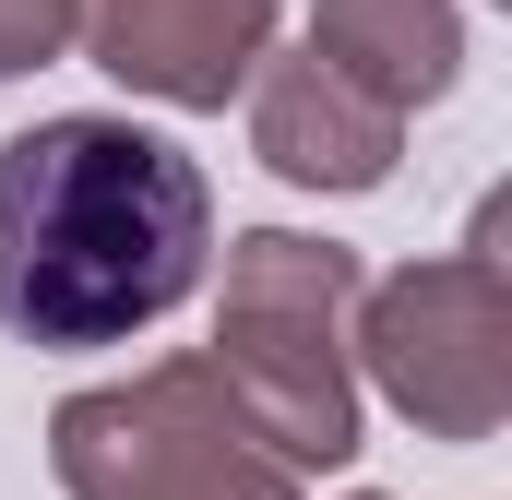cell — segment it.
I'll return each mask as SVG.
<instances>
[{"label":"cell","mask_w":512,"mask_h":500,"mask_svg":"<svg viewBox=\"0 0 512 500\" xmlns=\"http://www.w3.org/2000/svg\"><path fill=\"white\" fill-rule=\"evenodd\" d=\"M215 191L131 120H36L0 143V322L24 346H131L203 286Z\"/></svg>","instance_id":"cell-1"},{"label":"cell","mask_w":512,"mask_h":500,"mask_svg":"<svg viewBox=\"0 0 512 500\" xmlns=\"http://www.w3.org/2000/svg\"><path fill=\"white\" fill-rule=\"evenodd\" d=\"M346 250L310 239H251L227 274V358L215 381L251 405V429L274 441V465H346L358 453V393L334 370V310H346Z\"/></svg>","instance_id":"cell-2"},{"label":"cell","mask_w":512,"mask_h":500,"mask_svg":"<svg viewBox=\"0 0 512 500\" xmlns=\"http://www.w3.org/2000/svg\"><path fill=\"white\" fill-rule=\"evenodd\" d=\"M60 477L84 500H286V465L239 441V393L215 417V370H155L131 393L60 405Z\"/></svg>","instance_id":"cell-3"},{"label":"cell","mask_w":512,"mask_h":500,"mask_svg":"<svg viewBox=\"0 0 512 500\" xmlns=\"http://www.w3.org/2000/svg\"><path fill=\"white\" fill-rule=\"evenodd\" d=\"M501 334H512L501 322V274H489V262H429V274L382 286V310H370V370H382L393 405L429 417L441 441H477V429L501 417V381H512Z\"/></svg>","instance_id":"cell-4"},{"label":"cell","mask_w":512,"mask_h":500,"mask_svg":"<svg viewBox=\"0 0 512 500\" xmlns=\"http://www.w3.org/2000/svg\"><path fill=\"white\" fill-rule=\"evenodd\" d=\"M72 24L96 36V60L167 96V108H227V84L262 60V0H72Z\"/></svg>","instance_id":"cell-5"},{"label":"cell","mask_w":512,"mask_h":500,"mask_svg":"<svg viewBox=\"0 0 512 500\" xmlns=\"http://www.w3.org/2000/svg\"><path fill=\"white\" fill-rule=\"evenodd\" d=\"M262 155L286 179H310V191H370L393 167V108L358 96L334 60H286L262 84Z\"/></svg>","instance_id":"cell-6"},{"label":"cell","mask_w":512,"mask_h":500,"mask_svg":"<svg viewBox=\"0 0 512 500\" xmlns=\"http://www.w3.org/2000/svg\"><path fill=\"white\" fill-rule=\"evenodd\" d=\"M322 60L382 108L441 96L453 84V12L441 0H322Z\"/></svg>","instance_id":"cell-7"},{"label":"cell","mask_w":512,"mask_h":500,"mask_svg":"<svg viewBox=\"0 0 512 500\" xmlns=\"http://www.w3.org/2000/svg\"><path fill=\"white\" fill-rule=\"evenodd\" d=\"M72 36V0H0V72H36Z\"/></svg>","instance_id":"cell-8"}]
</instances>
